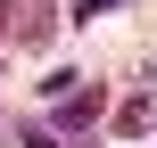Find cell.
<instances>
[{
	"instance_id": "cell-1",
	"label": "cell",
	"mask_w": 157,
	"mask_h": 148,
	"mask_svg": "<svg viewBox=\"0 0 157 148\" xmlns=\"http://www.w3.org/2000/svg\"><path fill=\"white\" fill-rule=\"evenodd\" d=\"M50 33H58V8H50V0H0V41L50 49Z\"/></svg>"
},
{
	"instance_id": "cell-2",
	"label": "cell",
	"mask_w": 157,
	"mask_h": 148,
	"mask_svg": "<svg viewBox=\"0 0 157 148\" xmlns=\"http://www.w3.org/2000/svg\"><path fill=\"white\" fill-rule=\"evenodd\" d=\"M50 107H58V124H66V132H91V124H99V107H108V91H99V82L83 91V74H75V82H66Z\"/></svg>"
},
{
	"instance_id": "cell-3",
	"label": "cell",
	"mask_w": 157,
	"mask_h": 148,
	"mask_svg": "<svg viewBox=\"0 0 157 148\" xmlns=\"http://www.w3.org/2000/svg\"><path fill=\"white\" fill-rule=\"evenodd\" d=\"M25 148H75V140H58V132H33V124H25Z\"/></svg>"
}]
</instances>
